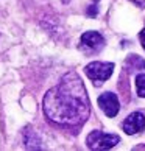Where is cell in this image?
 I'll return each mask as SVG.
<instances>
[{
  "label": "cell",
  "instance_id": "cell-1",
  "mask_svg": "<svg viewBox=\"0 0 145 151\" xmlns=\"http://www.w3.org/2000/svg\"><path fill=\"white\" fill-rule=\"evenodd\" d=\"M44 112L50 120L63 126H78L89 117V98L81 78L69 72L56 87L50 89L42 101Z\"/></svg>",
  "mask_w": 145,
  "mask_h": 151
},
{
  "label": "cell",
  "instance_id": "cell-2",
  "mask_svg": "<svg viewBox=\"0 0 145 151\" xmlns=\"http://www.w3.org/2000/svg\"><path fill=\"white\" fill-rule=\"evenodd\" d=\"M120 142L117 134H106L103 131H92L86 139V143L91 150H109Z\"/></svg>",
  "mask_w": 145,
  "mask_h": 151
},
{
  "label": "cell",
  "instance_id": "cell-3",
  "mask_svg": "<svg viewBox=\"0 0 145 151\" xmlns=\"http://www.w3.org/2000/svg\"><path fill=\"white\" fill-rule=\"evenodd\" d=\"M113 70H114L113 63H100V61L87 64L86 69H84L87 78L92 80L95 86H100L103 81H106L108 78L113 75Z\"/></svg>",
  "mask_w": 145,
  "mask_h": 151
},
{
  "label": "cell",
  "instance_id": "cell-4",
  "mask_svg": "<svg viewBox=\"0 0 145 151\" xmlns=\"http://www.w3.org/2000/svg\"><path fill=\"white\" fill-rule=\"evenodd\" d=\"M98 106L108 117H115L117 112H119V109H120L119 100H117L115 93H113V92H105V93L100 95L98 97Z\"/></svg>",
  "mask_w": 145,
  "mask_h": 151
},
{
  "label": "cell",
  "instance_id": "cell-5",
  "mask_svg": "<svg viewBox=\"0 0 145 151\" xmlns=\"http://www.w3.org/2000/svg\"><path fill=\"white\" fill-rule=\"evenodd\" d=\"M122 128H123V131L126 134H137L145 129V115L142 112H133L130 114L125 119L123 125H122Z\"/></svg>",
  "mask_w": 145,
  "mask_h": 151
},
{
  "label": "cell",
  "instance_id": "cell-6",
  "mask_svg": "<svg viewBox=\"0 0 145 151\" xmlns=\"http://www.w3.org/2000/svg\"><path fill=\"white\" fill-rule=\"evenodd\" d=\"M81 45L89 52H98L105 47V37L97 31H86L81 36Z\"/></svg>",
  "mask_w": 145,
  "mask_h": 151
},
{
  "label": "cell",
  "instance_id": "cell-7",
  "mask_svg": "<svg viewBox=\"0 0 145 151\" xmlns=\"http://www.w3.org/2000/svg\"><path fill=\"white\" fill-rule=\"evenodd\" d=\"M128 64L131 67H136V70H145V61L137 55H131L130 59H128Z\"/></svg>",
  "mask_w": 145,
  "mask_h": 151
},
{
  "label": "cell",
  "instance_id": "cell-8",
  "mask_svg": "<svg viewBox=\"0 0 145 151\" xmlns=\"http://www.w3.org/2000/svg\"><path fill=\"white\" fill-rule=\"evenodd\" d=\"M136 89H137V95L145 98V73H141L136 76Z\"/></svg>",
  "mask_w": 145,
  "mask_h": 151
},
{
  "label": "cell",
  "instance_id": "cell-9",
  "mask_svg": "<svg viewBox=\"0 0 145 151\" xmlns=\"http://www.w3.org/2000/svg\"><path fill=\"white\" fill-rule=\"evenodd\" d=\"M139 39H141V44H142V47H144V50H145V28L139 33Z\"/></svg>",
  "mask_w": 145,
  "mask_h": 151
},
{
  "label": "cell",
  "instance_id": "cell-10",
  "mask_svg": "<svg viewBox=\"0 0 145 151\" xmlns=\"http://www.w3.org/2000/svg\"><path fill=\"white\" fill-rule=\"evenodd\" d=\"M131 2H134L136 5H139V6L145 8V0H131Z\"/></svg>",
  "mask_w": 145,
  "mask_h": 151
}]
</instances>
